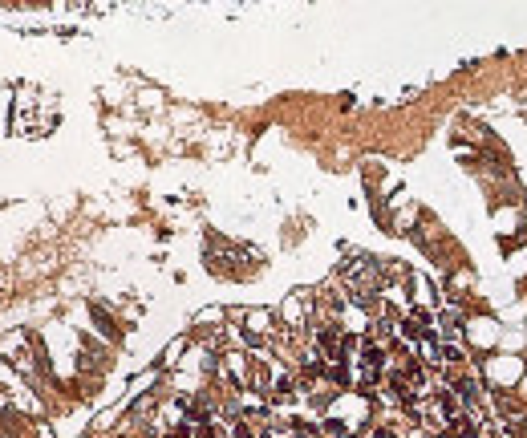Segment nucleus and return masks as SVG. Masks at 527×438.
<instances>
[{"mask_svg":"<svg viewBox=\"0 0 527 438\" xmlns=\"http://www.w3.org/2000/svg\"><path fill=\"white\" fill-rule=\"evenodd\" d=\"M499 345H503L507 353H515V357H519V349L527 345V333H519V329H507V333L499 337Z\"/></svg>","mask_w":527,"mask_h":438,"instance_id":"nucleus-3","label":"nucleus"},{"mask_svg":"<svg viewBox=\"0 0 527 438\" xmlns=\"http://www.w3.org/2000/svg\"><path fill=\"white\" fill-rule=\"evenodd\" d=\"M487 373H491V382H499V386H519L527 369H524V361H519L515 353H503V357L487 361Z\"/></svg>","mask_w":527,"mask_h":438,"instance_id":"nucleus-1","label":"nucleus"},{"mask_svg":"<svg viewBox=\"0 0 527 438\" xmlns=\"http://www.w3.org/2000/svg\"><path fill=\"white\" fill-rule=\"evenodd\" d=\"M467 337H471L475 345L491 349V345H499V337H503V333H499V325H495L491 316H475V321H471V329H467Z\"/></svg>","mask_w":527,"mask_h":438,"instance_id":"nucleus-2","label":"nucleus"},{"mask_svg":"<svg viewBox=\"0 0 527 438\" xmlns=\"http://www.w3.org/2000/svg\"><path fill=\"white\" fill-rule=\"evenodd\" d=\"M519 386H524V394H527V373H524V382H519Z\"/></svg>","mask_w":527,"mask_h":438,"instance_id":"nucleus-4","label":"nucleus"}]
</instances>
